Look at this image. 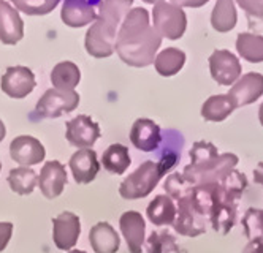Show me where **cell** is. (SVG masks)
Segmentation results:
<instances>
[{"instance_id": "obj_1", "label": "cell", "mask_w": 263, "mask_h": 253, "mask_svg": "<svg viewBox=\"0 0 263 253\" xmlns=\"http://www.w3.org/2000/svg\"><path fill=\"white\" fill-rule=\"evenodd\" d=\"M162 45L159 32L149 26V11L134 8L127 13L118 30L115 51L130 67H147L154 64L156 52Z\"/></svg>"}, {"instance_id": "obj_2", "label": "cell", "mask_w": 263, "mask_h": 253, "mask_svg": "<svg viewBox=\"0 0 263 253\" xmlns=\"http://www.w3.org/2000/svg\"><path fill=\"white\" fill-rule=\"evenodd\" d=\"M134 0H102L96 24L86 32V51L97 59L115 52L118 30Z\"/></svg>"}, {"instance_id": "obj_3", "label": "cell", "mask_w": 263, "mask_h": 253, "mask_svg": "<svg viewBox=\"0 0 263 253\" xmlns=\"http://www.w3.org/2000/svg\"><path fill=\"white\" fill-rule=\"evenodd\" d=\"M165 176L157 162H144L137 171H134L127 179L122 181L119 187L121 197L125 200H140L146 198L149 193L157 187L159 181Z\"/></svg>"}, {"instance_id": "obj_4", "label": "cell", "mask_w": 263, "mask_h": 253, "mask_svg": "<svg viewBox=\"0 0 263 253\" xmlns=\"http://www.w3.org/2000/svg\"><path fill=\"white\" fill-rule=\"evenodd\" d=\"M236 165H238V157L235 153L227 152V153L219 155L216 160L206 165H201V166L187 165L184 168L182 176L192 187L214 184V182H220L232 169H235Z\"/></svg>"}, {"instance_id": "obj_5", "label": "cell", "mask_w": 263, "mask_h": 253, "mask_svg": "<svg viewBox=\"0 0 263 253\" xmlns=\"http://www.w3.org/2000/svg\"><path fill=\"white\" fill-rule=\"evenodd\" d=\"M154 29L159 32L160 36H166L168 40H179L184 35L187 27V17L182 8L170 4V2H162L156 4L154 11Z\"/></svg>"}, {"instance_id": "obj_6", "label": "cell", "mask_w": 263, "mask_h": 253, "mask_svg": "<svg viewBox=\"0 0 263 253\" xmlns=\"http://www.w3.org/2000/svg\"><path fill=\"white\" fill-rule=\"evenodd\" d=\"M80 105V95L74 90H58L49 89L39 100L35 112L45 119H55L62 114L71 112Z\"/></svg>"}, {"instance_id": "obj_7", "label": "cell", "mask_w": 263, "mask_h": 253, "mask_svg": "<svg viewBox=\"0 0 263 253\" xmlns=\"http://www.w3.org/2000/svg\"><path fill=\"white\" fill-rule=\"evenodd\" d=\"M192 194V193H191ZM189 197H184L178 200V207H176V219H175V231L179 235L187 236V238H197L200 235L206 232V219L204 216L197 210L194 206V201Z\"/></svg>"}, {"instance_id": "obj_8", "label": "cell", "mask_w": 263, "mask_h": 253, "mask_svg": "<svg viewBox=\"0 0 263 253\" xmlns=\"http://www.w3.org/2000/svg\"><path fill=\"white\" fill-rule=\"evenodd\" d=\"M210 71L217 84L232 86L241 76V64L230 51L217 49L210 55Z\"/></svg>"}, {"instance_id": "obj_9", "label": "cell", "mask_w": 263, "mask_h": 253, "mask_svg": "<svg viewBox=\"0 0 263 253\" xmlns=\"http://www.w3.org/2000/svg\"><path fill=\"white\" fill-rule=\"evenodd\" d=\"M102 0H64L61 17L65 26L80 29L96 21Z\"/></svg>"}, {"instance_id": "obj_10", "label": "cell", "mask_w": 263, "mask_h": 253, "mask_svg": "<svg viewBox=\"0 0 263 253\" xmlns=\"http://www.w3.org/2000/svg\"><path fill=\"white\" fill-rule=\"evenodd\" d=\"M67 141L81 149H90L96 141L100 138V127L97 122H93L89 115H78L67 122Z\"/></svg>"}, {"instance_id": "obj_11", "label": "cell", "mask_w": 263, "mask_h": 253, "mask_svg": "<svg viewBox=\"0 0 263 253\" xmlns=\"http://www.w3.org/2000/svg\"><path fill=\"white\" fill-rule=\"evenodd\" d=\"M81 235L80 217L73 212H62L52 219V239L59 250H71Z\"/></svg>"}, {"instance_id": "obj_12", "label": "cell", "mask_w": 263, "mask_h": 253, "mask_svg": "<svg viewBox=\"0 0 263 253\" xmlns=\"http://www.w3.org/2000/svg\"><path fill=\"white\" fill-rule=\"evenodd\" d=\"M0 87L11 99H24L35 89V76L27 67H8L2 76Z\"/></svg>"}, {"instance_id": "obj_13", "label": "cell", "mask_w": 263, "mask_h": 253, "mask_svg": "<svg viewBox=\"0 0 263 253\" xmlns=\"http://www.w3.org/2000/svg\"><path fill=\"white\" fill-rule=\"evenodd\" d=\"M10 155L11 159L21 166H33L45 160L46 150L43 144L29 134H23L14 138L10 144Z\"/></svg>"}, {"instance_id": "obj_14", "label": "cell", "mask_w": 263, "mask_h": 253, "mask_svg": "<svg viewBox=\"0 0 263 253\" xmlns=\"http://www.w3.org/2000/svg\"><path fill=\"white\" fill-rule=\"evenodd\" d=\"M227 95L233 100L235 108L252 105L263 95V74L254 71L244 74L233 84Z\"/></svg>"}, {"instance_id": "obj_15", "label": "cell", "mask_w": 263, "mask_h": 253, "mask_svg": "<svg viewBox=\"0 0 263 253\" xmlns=\"http://www.w3.org/2000/svg\"><path fill=\"white\" fill-rule=\"evenodd\" d=\"M130 143L143 152H154L162 143L160 127L151 119H138L132 125Z\"/></svg>"}, {"instance_id": "obj_16", "label": "cell", "mask_w": 263, "mask_h": 253, "mask_svg": "<svg viewBox=\"0 0 263 253\" xmlns=\"http://www.w3.org/2000/svg\"><path fill=\"white\" fill-rule=\"evenodd\" d=\"M65 184H67L65 166L58 160L46 162L45 166L42 168L40 178H39V185L45 197L48 200H54L61 197V193L65 188Z\"/></svg>"}, {"instance_id": "obj_17", "label": "cell", "mask_w": 263, "mask_h": 253, "mask_svg": "<svg viewBox=\"0 0 263 253\" xmlns=\"http://www.w3.org/2000/svg\"><path fill=\"white\" fill-rule=\"evenodd\" d=\"M24 36V23L8 2L0 0V42L4 45H16Z\"/></svg>"}, {"instance_id": "obj_18", "label": "cell", "mask_w": 263, "mask_h": 253, "mask_svg": "<svg viewBox=\"0 0 263 253\" xmlns=\"http://www.w3.org/2000/svg\"><path fill=\"white\" fill-rule=\"evenodd\" d=\"M119 228L127 241L130 253H141L144 244L146 222L143 216L137 210H127L119 219Z\"/></svg>"}, {"instance_id": "obj_19", "label": "cell", "mask_w": 263, "mask_h": 253, "mask_svg": "<svg viewBox=\"0 0 263 253\" xmlns=\"http://www.w3.org/2000/svg\"><path fill=\"white\" fill-rule=\"evenodd\" d=\"M73 178L78 184H90L97 178L100 171V163L97 160V153L92 149H81L74 152L68 163Z\"/></svg>"}, {"instance_id": "obj_20", "label": "cell", "mask_w": 263, "mask_h": 253, "mask_svg": "<svg viewBox=\"0 0 263 253\" xmlns=\"http://www.w3.org/2000/svg\"><path fill=\"white\" fill-rule=\"evenodd\" d=\"M89 242L96 253H116L121 245L116 229L106 222H100L90 228Z\"/></svg>"}, {"instance_id": "obj_21", "label": "cell", "mask_w": 263, "mask_h": 253, "mask_svg": "<svg viewBox=\"0 0 263 253\" xmlns=\"http://www.w3.org/2000/svg\"><path fill=\"white\" fill-rule=\"evenodd\" d=\"M146 213H147V219L156 226L173 225L176 219V206L170 197H166V194H157V197L147 204Z\"/></svg>"}, {"instance_id": "obj_22", "label": "cell", "mask_w": 263, "mask_h": 253, "mask_svg": "<svg viewBox=\"0 0 263 253\" xmlns=\"http://www.w3.org/2000/svg\"><path fill=\"white\" fill-rule=\"evenodd\" d=\"M235 109V103L229 95H213L203 103L201 118L208 122H222Z\"/></svg>"}, {"instance_id": "obj_23", "label": "cell", "mask_w": 263, "mask_h": 253, "mask_svg": "<svg viewBox=\"0 0 263 253\" xmlns=\"http://www.w3.org/2000/svg\"><path fill=\"white\" fill-rule=\"evenodd\" d=\"M81 81V71L77 64L61 62L51 71V83L58 90H73Z\"/></svg>"}, {"instance_id": "obj_24", "label": "cell", "mask_w": 263, "mask_h": 253, "mask_svg": "<svg viewBox=\"0 0 263 253\" xmlns=\"http://www.w3.org/2000/svg\"><path fill=\"white\" fill-rule=\"evenodd\" d=\"M184 64H185V54L178 48H166L162 52H159L154 59L156 71L165 77L175 76L176 73H179Z\"/></svg>"}, {"instance_id": "obj_25", "label": "cell", "mask_w": 263, "mask_h": 253, "mask_svg": "<svg viewBox=\"0 0 263 253\" xmlns=\"http://www.w3.org/2000/svg\"><path fill=\"white\" fill-rule=\"evenodd\" d=\"M238 21L236 16V10H235V4L233 0H217L214 8H213V14H211V24L213 27L220 32H230Z\"/></svg>"}, {"instance_id": "obj_26", "label": "cell", "mask_w": 263, "mask_h": 253, "mask_svg": "<svg viewBox=\"0 0 263 253\" xmlns=\"http://www.w3.org/2000/svg\"><path fill=\"white\" fill-rule=\"evenodd\" d=\"M236 51L244 61L251 64L263 62V36L255 33H239L236 38Z\"/></svg>"}, {"instance_id": "obj_27", "label": "cell", "mask_w": 263, "mask_h": 253, "mask_svg": "<svg viewBox=\"0 0 263 253\" xmlns=\"http://www.w3.org/2000/svg\"><path fill=\"white\" fill-rule=\"evenodd\" d=\"M132 159L128 149L122 144H111L102 155V165L112 174H124L130 166Z\"/></svg>"}, {"instance_id": "obj_28", "label": "cell", "mask_w": 263, "mask_h": 253, "mask_svg": "<svg viewBox=\"0 0 263 253\" xmlns=\"http://www.w3.org/2000/svg\"><path fill=\"white\" fill-rule=\"evenodd\" d=\"M8 185L17 194H30L39 184V176L32 168H14L8 174Z\"/></svg>"}, {"instance_id": "obj_29", "label": "cell", "mask_w": 263, "mask_h": 253, "mask_svg": "<svg viewBox=\"0 0 263 253\" xmlns=\"http://www.w3.org/2000/svg\"><path fill=\"white\" fill-rule=\"evenodd\" d=\"M244 235L249 241H261L263 239V209L249 207L242 217Z\"/></svg>"}, {"instance_id": "obj_30", "label": "cell", "mask_w": 263, "mask_h": 253, "mask_svg": "<svg viewBox=\"0 0 263 253\" xmlns=\"http://www.w3.org/2000/svg\"><path fill=\"white\" fill-rule=\"evenodd\" d=\"M147 253H179L175 236L166 231H154L147 238Z\"/></svg>"}, {"instance_id": "obj_31", "label": "cell", "mask_w": 263, "mask_h": 253, "mask_svg": "<svg viewBox=\"0 0 263 253\" xmlns=\"http://www.w3.org/2000/svg\"><path fill=\"white\" fill-rule=\"evenodd\" d=\"M11 2L17 10L29 16H42L52 11L61 0H11Z\"/></svg>"}, {"instance_id": "obj_32", "label": "cell", "mask_w": 263, "mask_h": 253, "mask_svg": "<svg viewBox=\"0 0 263 253\" xmlns=\"http://www.w3.org/2000/svg\"><path fill=\"white\" fill-rule=\"evenodd\" d=\"M163 188L168 193L166 197H170L172 200H176V201L184 198V197H189L194 190V187L187 182L182 174H179V172L170 174L163 184Z\"/></svg>"}, {"instance_id": "obj_33", "label": "cell", "mask_w": 263, "mask_h": 253, "mask_svg": "<svg viewBox=\"0 0 263 253\" xmlns=\"http://www.w3.org/2000/svg\"><path fill=\"white\" fill-rule=\"evenodd\" d=\"M219 157L217 147L208 141H197L191 149V166H201Z\"/></svg>"}, {"instance_id": "obj_34", "label": "cell", "mask_w": 263, "mask_h": 253, "mask_svg": "<svg viewBox=\"0 0 263 253\" xmlns=\"http://www.w3.org/2000/svg\"><path fill=\"white\" fill-rule=\"evenodd\" d=\"M236 2L246 11L249 27L263 29V0H236Z\"/></svg>"}, {"instance_id": "obj_35", "label": "cell", "mask_w": 263, "mask_h": 253, "mask_svg": "<svg viewBox=\"0 0 263 253\" xmlns=\"http://www.w3.org/2000/svg\"><path fill=\"white\" fill-rule=\"evenodd\" d=\"M13 236V223L0 222V251H4Z\"/></svg>"}, {"instance_id": "obj_36", "label": "cell", "mask_w": 263, "mask_h": 253, "mask_svg": "<svg viewBox=\"0 0 263 253\" xmlns=\"http://www.w3.org/2000/svg\"><path fill=\"white\" fill-rule=\"evenodd\" d=\"M170 4L182 8V7H187V8H200L203 5H206L210 2V0H168Z\"/></svg>"}, {"instance_id": "obj_37", "label": "cell", "mask_w": 263, "mask_h": 253, "mask_svg": "<svg viewBox=\"0 0 263 253\" xmlns=\"http://www.w3.org/2000/svg\"><path fill=\"white\" fill-rule=\"evenodd\" d=\"M242 253H263V239L261 241H249V244L244 247Z\"/></svg>"}, {"instance_id": "obj_38", "label": "cell", "mask_w": 263, "mask_h": 253, "mask_svg": "<svg viewBox=\"0 0 263 253\" xmlns=\"http://www.w3.org/2000/svg\"><path fill=\"white\" fill-rule=\"evenodd\" d=\"M254 181L263 187V162H260L257 168L254 169Z\"/></svg>"}, {"instance_id": "obj_39", "label": "cell", "mask_w": 263, "mask_h": 253, "mask_svg": "<svg viewBox=\"0 0 263 253\" xmlns=\"http://www.w3.org/2000/svg\"><path fill=\"white\" fill-rule=\"evenodd\" d=\"M5 134H7V130H5V125H4V122L0 121V143L4 141V138H5Z\"/></svg>"}, {"instance_id": "obj_40", "label": "cell", "mask_w": 263, "mask_h": 253, "mask_svg": "<svg viewBox=\"0 0 263 253\" xmlns=\"http://www.w3.org/2000/svg\"><path fill=\"white\" fill-rule=\"evenodd\" d=\"M258 119H260V124L263 127V103L260 105V109H258Z\"/></svg>"}, {"instance_id": "obj_41", "label": "cell", "mask_w": 263, "mask_h": 253, "mask_svg": "<svg viewBox=\"0 0 263 253\" xmlns=\"http://www.w3.org/2000/svg\"><path fill=\"white\" fill-rule=\"evenodd\" d=\"M143 2H146V4H159V2H162V0H143Z\"/></svg>"}, {"instance_id": "obj_42", "label": "cell", "mask_w": 263, "mask_h": 253, "mask_svg": "<svg viewBox=\"0 0 263 253\" xmlns=\"http://www.w3.org/2000/svg\"><path fill=\"white\" fill-rule=\"evenodd\" d=\"M68 253H86L84 250H70Z\"/></svg>"}, {"instance_id": "obj_43", "label": "cell", "mask_w": 263, "mask_h": 253, "mask_svg": "<svg viewBox=\"0 0 263 253\" xmlns=\"http://www.w3.org/2000/svg\"><path fill=\"white\" fill-rule=\"evenodd\" d=\"M0 171H2V163H0Z\"/></svg>"}]
</instances>
